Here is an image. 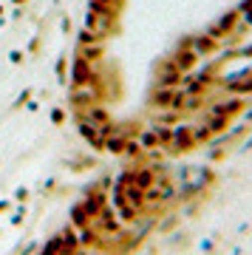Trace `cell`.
I'll return each mask as SVG.
<instances>
[{"instance_id": "obj_1", "label": "cell", "mask_w": 252, "mask_h": 255, "mask_svg": "<svg viewBox=\"0 0 252 255\" xmlns=\"http://www.w3.org/2000/svg\"><path fill=\"white\" fill-rule=\"evenodd\" d=\"M196 136H193V122H179L173 125V139L167 145V153H190L196 150Z\"/></svg>"}, {"instance_id": "obj_2", "label": "cell", "mask_w": 252, "mask_h": 255, "mask_svg": "<svg viewBox=\"0 0 252 255\" xmlns=\"http://www.w3.org/2000/svg\"><path fill=\"white\" fill-rule=\"evenodd\" d=\"M190 51L198 57V60H210V57L218 54V48H221V43H218L216 37H210L207 31H201V34H190Z\"/></svg>"}, {"instance_id": "obj_3", "label": "cell", "mask_w": 252, "mask_h": 255, "mask_svg": "<svg viewBox=\"0 0 252 255\" xmlns=\"http://www.w3.org/2000/svg\"><path fill=\"white\" fill-rule=\"evenodd\" d=\"M85 28L94 31L99 40H105V37L117 34L119 23H117V17H111V14H94V11H88V17H85Z\"/></svg>"}, {"instance_id": "obj_4", "label": "cell", "mask_w": 252, "mask_h": 255, "mask_svg": "<svg viewBox=\"0 0 252 255\" xmlns=\"http://www.w3.org/2000/svg\"><path fill=\"white\" fill-rule=\"evenodd\" d=\"M235 26H238V11L230 9V11H224V14H221L213 26H207V34L216 37L218 43H227V40H230V34L235 31Z\"/></svg>"}, {"instance_id": "obj_5", "label": "cell", "mask_w": 252, "mask_h": 255, "mask_svg": "<svg viewBox=\"0 0 252 255\" xmlns=\"http://www.w3.org/2000/svg\"><path fill=\"white\" fill-rule=\"evenodd\" d=\"M187 43H190V37L179 40V46H176V51L170 54V60L176 63V68H179L181 74L196 71V68H198V63H201V60H198V57L193 54V51H190V46H187Z\"/></svg>"}, {"instance_id": "obj_6", "label": "cell", "mask_w": 252, "mask_h": 255, "mask_svg": "<svg viewBox=\"0 0 252 255\" xmlns=\"http://www.w3.org/2000/svg\"><path fill=\"white\" fill-rule=\"evenodd\" d=\"M77 128H80V133H82V139L88 142L94 150H105V133H102V128L99 125H94V122H85V119H77Z\"/></svg>"}, {"instance_id": "obj_7", "label": "cell", "mask_w": 252, "mask_h": 255, "mask_svg": "<svg viewBox=\"0 0 252 255\" xmlns=\"http://www.w3.org/2000/svg\"><path fill=\"white\" fill-rule=\"evenodd\" d=\"M68 224H71V227H77V230H82V227H88V224H91V216L85 213L82 201L71 204V213H68Z\"/></svg>"}, {"instance_id": "obj_8", "label": "cell", "mask_w": 252, "mask_h": 255, "mask_svg": "<svg viewBox=\"0 0 252 255\" xmlns=\"http://www.w3.org/2000/svg\"><path fill=\"white\" fill-rule=\"evenodd\" d=\"M127 139H130V136H125L122 130H117V133H111V136L105 139V150H108V153H114V156H122V153H125Z\"/></svg>"}, {"instance_id": "obj_9", "label": "cell", "mask_w": 252, "mask_h": 255, "mask_svg": "<svg viewBox=\"0 0 252 255\" xmlns=\"http://www.w3.org/2000/svg\"><path fill=\"white\" fill-rule=\"evenodd\" d=\"M193 136H196V145H210L213 142V130H210L204 122H193Z\"/></svg>"}, {"instance_id": "obj_10", "label": "cell", "mask_w": 252, "mask_h": 255, "mask_svg": "<svg viewBox=\"0 0 252 255\" xmlns=\"http://www.w3.org/2000/svg\"><path fill=\"white\" fill-rule=\"evenodd\" d=\"M88 11H94V14H111V17H119V6L97 3V0H91V3H88Z\"/></svg>"}, {"instance_id": "obj_11", "label": "cell", "mask_w": 252, "mask_h": 255, "mask_svg": "<svg viewBox=\"0 0 252 255\" xmlns=\"http://www.w3.org/2000/svg\"><path fill=\"white\" fill-rule=\"evenodd\" d=\"M238 17H241V23H247V26H252V0H241L238 3Z\"/></svg>"}, {"instance_id": "obj_12", "label": "cell", "mask_w": 252, "mask_h": 255, "mask_svg": "<svg viewBox=\"0 0 252 255\" xmlns=\"http://www.w3.org/2000/svg\"><path fill=\"white\" fill-rule=\"evenodd\" d=\"M176 221H179V216H176V213H170V216H167L164 221H159V224H156V230H159V233L164 236V233H170V230L176 227Z\"/></svg>"}, {"instance_id": "obj_13", "label": "cell", "mask_w": 252, "mask_h": 255, "mask_svg": "<svg viewBox=\"0 0 252 255\" xmlns=\"http://www.w3.org/2000/svg\"><path fill=\"white\" fill-rule=\"evenodd\" d=\"M63 119H65V114H63V111H54V122H57V125H60Z\"/></svg>"}, {"instance_id": "obj_14", "label": "cell", "mask_w": 252, "mask_h": 255, "mask_svg": "<svg viewBox=\"0 0 252 255\" xmlns=\"http://www.w3.org/2000/svg\"><path fill=\"white\" fill-rule=\"evenodd\" d=\"M97 3H111V6H122V0H97Z\"/></svg>"}]
</instances>
